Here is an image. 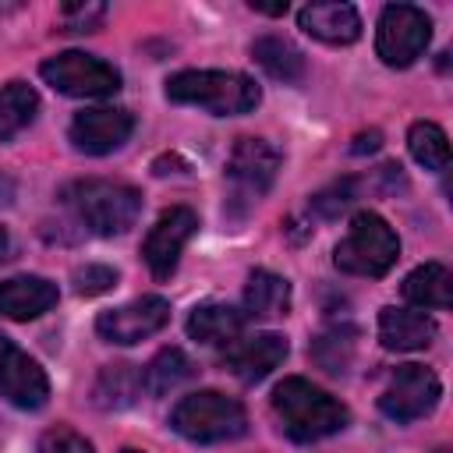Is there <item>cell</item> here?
<instances>
[{"mask_svg":"<svg viewBox=\"0 0 453 453\" xmlns=\"http://www.w3.org/2000/svg\"><path fill=\"white\" fill-rule=\"evenodd\" d=\"M166 99L198 106L212 117H241L258 106L262 92L241 71H177L166 78Z\"/></svg>","mask_w":453,"mask_h":453,"instance_id":"cell-2","label":"cell"},{"mask_svg":"<svg viewBox=\"0 0 453 453\" xmlns=\"http://www.w3.org/2000/svg\"><path fill=\"white\" fill-rule=\"evenodd\" d=\"M7 244H11V241H7V230H4V226H0V262H4V258H7Z\"/></svg>","mask_w":453,"mask_h":453,"instance_id":"cell-33","label":"cell"},{"mask_svg":"<svg viewBox=\"0 0 453 453\" xmlns=\"http://www.w3.org/2000/svg\"><path fill=\"white\" fill-rule=\"evenodd\" d=\"M39 74L50 88H57L60 96H74V99H99L120 88V71L106 64L103 57H92L81 50H64L42 60Z\"/></svg>","mask_w":453,"mask_h":453,"instance_id":"cell-7","label":"cell"},{"mask_svg":"<svg viewBox=\"0 0 453 453\" xmlns=\"http://www.w3.org/2000/svg\"><path fill=\"white\" fill-rule=\"evenodd\" d=\"M290 308V283L269 269H255L244 287V319H280Z\"/></svg>","mask_w":453,"mask_h":453,"instance_id":"cell-21","label":"cell"},{"mask_svg":"<svg viewBox=\"0 0 453 453\" xmlns=\"http://www.w3.org/2000/svg\"><path fill=\"white\" fill-rule=\"evenodd\" d=\"M432 42V18L414 4H386L375 28V53L386 67H411Z\"/></svg>","mask_w":453,"mask_h":453,"instance_id":"cell-6","label":"cell"},{"mask_svg":"<svg viewBox=\"0 0 453 453\" xmlns=\"http://www.w3.org/2000/svg\"><path fill=\"white\" fill-rule=\"evenodd\" d=\"M273 411L280 418L283 435L294 442H319L326 435H336L350 421L347 407L336 396H329L326 389H319L301 375H287L283 382H276Z\"/></svg>","mask_w":453,"mask_h":453,"instance_id":"cell-1","label":"cell"},{"mask_svg":"<svg viewBox=\"0 0 453 453\" xmlns=\"http://www.w3.org/2000/svg\"><path fill=\"white\" fill-rule=\"evenodd\" d=\"M195 230H198V216L188 205H170L159 212V219L149 226V234L142 241V258L156 280H166L177 269L180 251Z\"/></svg>","mask_w":453,"mask_h":453,"instance_id":"cell-11","label":"cell"},{"mask_svg":"<svg viewBox=\"0 0 453 453\" xmlns=\"http://www.w3.org/2000/svg\"><path fill=\"white\" fill-rule=\"evenodd\" d=\"M379 145H382V134H379V131H365V134L354 138L350 152H354V156H365V152H375Z\"/></svg>","mask_w":453,"mask_h":453,"instance_id":"cell-31","label":"cell"},{"mask_svg":"<svg viewBox=\"0 0 453 453\" xmlns=\"http://www.w3.org/2000/svg\"><path fill=\"white\" fill-rule=\"evenodd\" d=\"M0 396L18 411H39L50 400V379L11 336L0 333Z\"/></svg>","mask_w":453,"mask_h":453,"instance_id":"cell-10","label":"cell"},{"mask_svg":"<svg viewBox=\"0 0 453 453\" xmlns=\"http://www.w3.org/2000/svg\"><path fill=\"white\" fill-rule=\"evenodd\" d=\"M241 329H244V311L219 301H205L188 315V336L205 347H226L241 336Z\"/></svg>","mask_w":453,"mask_h":453,"instance_id":"cell-18","label":"cell"},{"mask_svg":"<svg viewBox=\"0 0 453 453\" xmlns=\"http://www.w3.org/2000/svg\"><path fill=\"white\" fill-rule=\"evenodd\" d=\"M39 453H96V449H92V442H88L85 435H78L74 428L57 425V428L42 432V439H39Z\"/></svg>","mask_w":453,"mask_h":453,"instance_id":"cell-29","label":"cell"},{"mask_svg":"<svg viewBox=\"0 0 453 453\" xmlns=\"http://www.w3.org/2000/svg\"><path fill=\"white\" fill-rule=\"evenodd\" d=\"M449 283H453V276H449V269L442 265V262H425V265H418L414 273H407V280H403V297L414 304V308H449Z\"/></svg>","mask_w":453,"mask_h":453,"instance_id":"cell-22","label":"cell"},{"mask_svg":"<svg viewBox=\"0 0 453 453\" xmlns=\"http://www.w3.org/2000/svg\"><path fill=\"white\" fill-rule=\"evenodd\" d=\"M280 163H283V156H280V149L273 142H265V138H241L234 145V152H230V163H226V180L234 188L230 198L244 202V209L251 202H258L273 188V180L280 173Z\"/></svg>","mask_w":453,"mask_h":453,"instance_id":"cell-9","label":"cell"},{"mask_svg":"<svg viewBox=\"0 0 453 453\" xmlns=\"http://www.w3.org/2000/svg\"><path fill=\"white\" fill-rule=\"evenodd\" d=\"M71 280H74V290L81 297H99V294L117 287V269L103 265V262H88V265H78Z\"/></svg>","mask_w":453,"mask_h":453,"instance_id":"cell-28","label":"cell"},{"mask_svg":"<svg viewBox=\"0 0 453 453\" xmlns=\"http://www.w3.org/2000/svg\"><path fill=\"white\" fill-rule=\"evenodd\" d=\"M191 375H195V361H191L180 347H166V350H159V354L142 368L145 393H152V396H163V393L184 386Z\"/></svg>","mask_w":453,"mask_h":453,"instance_id":"cell-23","label":"cell"},{"mask_svg":"<svg viewBox=\"0 0 453 453\" xmlns=\"http://www.w3.org/2000/svg\"><path fill=\"white\" fill-rule=\"evenodd\" d=\"M297 25L311 39L333 46H347L361 35V18L350 4H308L297 11Z\"/></svg>","mask_w":453,"mask_h":453,"instance_id":"cell-17","label":"cell"},{"mask_svg":"<svg viewBox=\"0 0 453 453\" xmlns=\"http://www.w3.org/2000/svg\"><path fill=\"white\" fill-rule=\"evenodd\" d=\"M60 301V290L53 280L46 276H11L0 283V315L11 322H28L39 319L42 311H50Z\"/></svg>","mask_w":453,"mask_h":453,"instance_id":"cell-15","label":"cell"},{"mask_svg":"<svg viewBox=\"0 0 453 453\" xmlns=\"http://www.w3.org/2000/svg\"><path fill=\"white\" fill-rule=\"evenodd\" d=\"M354 198H357V180H354V177H340V180H333L329 188L315 191L311 202H308V209H311L319 219H336L347 205H354Z\"/></svg>","mask_w":453,"mask_h":453,"instance_id":"cell-27","label":"cell"},{"mask_svg":"<svg viewBox=\"0 0 453 453\" xmlns=\"http://www.w3.org/2000/svg\"><path fill=\"white\" fill-rule=\"evenodd\" d=\"M287 340L280 333H251V336H237L234 343H226L223 354V368L241 379V382H262L273 368L283 365L287 357Z\"/></svg>","mask_w":453,"mask_h":453,"instance_id":"cell-14","label":"cell"},{"mask_svg":"<svg viewBox=\"0 0 453 453\" xmlns=\"http://www.w3.org/2000/svg\"><path fill=\"white\" fill-rule=\"evenodd\" d=\"M39 96L25 81H7L0 88V142H11L18 131H25L35 120Z\"/></svg>","mask_w":453,"mask_h":453,"instance_id":"cell-24","label":"cell"},{"mask_svg":"<svg viewBox=\"0 0 453 453\" xmlns=\"http://www.w3.org/2000/svg\"><path fill=\"white\" fill-rule=\"evenodd\" d=\"M311 357H315V365L326 368L329 375L347 372V365L354 361V329H329V333L315 336Z\"/></svg>","mask_w":453,"mask_h":453,"instance_id":"cell-26","label":"cell"},{"mask_svg":"<svg viewBox=\"0 0 453 453\" xmlns=\"http://www.w3.org/2000/svg\"><path fill=\"white\" fill-rule=\"evenodd\" d=\"M251 11H258V14H273V18H280V14H287V4H251Z\"/></svg>","mask_w":453,"mask_h":453,"instance_id":"cell-32","label":"cell"},{"mask_svg":"<svg viewBox=\"0 0 453 453\" xmlns=\"http://www.w3.org/2000/svg\"><path fill=\"white\" fill-rule=\"evenodd\" d=\"M435 453H446V449H435Z\"/></svg>","mask_w":453,"mask_h":453,"instance_id":"cell-35","label":"cell"},{"mask_svg":"<svg viewBox=\"0 0 453 453\" xmlns=\"http://www.w3.org/2000/svg\"><path fill=\"white\" fill-rule=\"evenodd\" d=\"M170 428L184 435L188 442H230L248 432V411L241 400L219 393V389H198L173 403Z\"/></svg>","mask_w":453,"mask_h":453,"instance_id":"cell-3","label":"cell"},{"mask_svg":"<svg viewBox=\"0 0 453 453\" xmlns=\"http://www.w3.org/2000/svg\"><path fill=\"white\" fill-rule=\"evenodd\" d=\"M439 326L421 308H382L379 311V340L386 350H425L435 340Z\"/></svg>","mask_w":453,"mask_h":453,"instance_id":"cell-16","label":"cell"},{"mask_svg":"<svg viewBox=\"0 0 453 453\" xmlns=\"http://www.w3.org/2000/svg\"><path fill=\"white\" fill-rule=\"evenodd\" d=\"M142 389H145L142 368L138 365H127V361H117V365H106L96 375L92 403L103 407V411H124V407H131L142 396Z\"/></svg>","mask_w":453,"mask_h":453,"instance_id":"cell-19","label":"cell"},{"mask_svg":"<svg viewBox=\"0 0 453 453\" xmlns=\"http://www.w3.org/2000/svg\"><path fill=\"white\" fill-rule=\"evenodd\" d=\"M64 198L78 212V219L99 237H113V234L131 230L138 212H142V191L138 188L120 184V180H103V177L74 180Z\"/></svg>","mask_w":453,"mask_h":453,"instance_id":"cell-4","label":"cell"},{"mask_svg":"<svg viewBox=\"0 0 453 453\" xmlns=\"http://www.w3.org/2000/svg\"><path fill=\"white\" fill-rule=\"evenodd\" d=\"M134 131V117L120 106H92V110H81L71 127H67V138L78 152L85 156H106L113 149H120Z\"/></svg>","mask_w":453,"mask_h":453,"instance_id":"cell-13","label":"cell"},{"mask_svg":"<svg viewBox=\"0 0 453 453\" xmlns=\"http://www.w3.org/2000/svg\"><path fill=\"white\" fill-rule=\"evenodd\" d=\"M251 57H255V64L269 78H276L283 85H297L304 78V71H308L304 53L290 39H283V35H258L251 42Z\"/></svg>","mask_w":453,"mask_h":453,"instance_id":"cell-20","label":"cell"},{"mask_svg":"<svg viewBox=\"0 0 453 453\" xmlns=\"http://www.w3.org/2000/svg\"><path fill=\"white\" fill-rule=\"evenodd\" d=\"M64 18V32H96L99 21L106 18V7L103 4H67L60 11Z\"/></svg>","mask_w":453,"mask_h":453,"instance_id":"cell-30","label":"cell"},{"mask_svg":"<svg viewBox=\"0 0 453 453\" xmlns=\"http://www.w3.org/2000/svg\"><path fill=\"white\" fill-rule=\"evenodd\" d=\"M439 396H442V382H439V375L432 368H425V365H400L389 375V382L382 386V393H379V411L389 421L407 425V421H418V418L432 414Z\"/></svg>","mask_w":453,"mask_h":453,"instance_id":"cell-8","label":"cell"},{"mask_svg":"<svg viewBox=\"0 0 453 453\" xmlns=\"http://www.w3.org/2000/svg\"><path fill=\"white\" fill-rule=\"evenodd\" d=\"M400 258V237L396 230L372 209H361L350 226H347V237L336 244L333 251V262L340 273H350V276H386Z\"/></svg>","mask_w":453,"mask_h":453,"instance_id":"cell-5","label":"cell"},{"mask_svg":"<svg viewBox=\"0 0 453 453\" xmlns=\"http://www.w3.org/2000/svg\"><path fill=\"white\" fill-rule=\"evenodd\" d=\"M170 322V301L159 297V294H145L138 301H127L120 308H110L96 319V333L106 340V343H120V347H131L152 333H159L163 326Z\"/></svg>","mask_w":453,"mask_h":453,"instance_id":"cell-12","label":"cell"},{"mask_svg":"<svg viewBox=\"0 0 453 453\" xmlns=\"http://www.w3.org/2000/svg\"><path fill=\"white\" fill-rule=\"evenodd\" d=\"M120 453H142V449H120Z\"/></svg>","mask_w":453,"mask_h":453,"instance_id":"cell-34","label":"cell"},{"mask_svg":"<svg viewBox=\"0 0 453 453\" xmlns=\"http://www.w3.org/2000/svg\"><path fill=\"white\" fill-rule=\"evenodd\" d=\"M407 149L411 156L432 170V173H442L446 163H449V142H446V131L432 120H414L411 131H407Z\"/></svg>","mask_w":453,"mask_h":453,"instance_id":"cell-25","label":"cell"}]
</instances>
